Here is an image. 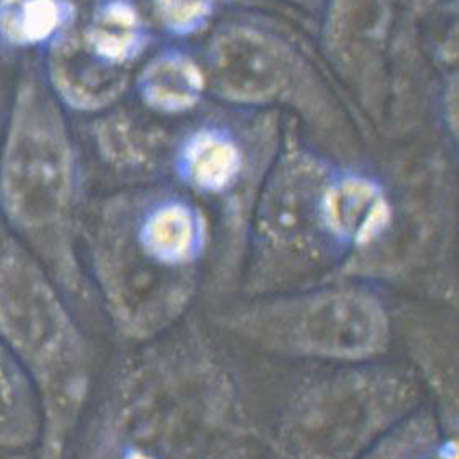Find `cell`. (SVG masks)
I'll return each instance as SVG.
<instances>
[{
	"label": "cell",
	"mask_w": 459,
	"mask_h": 459,
	"mask_svg": "<svg viewBox=\"0 0 459 459\" xmlns=\"http://www.w3.org/2000/svg\"><path fill=\"white\" fill-rule=\"evenodd\" d=\"M206 246L204 212L180 192L135 188L104 200L90 260L119 333L148 341L169 330L195 298Z\"/></svg>",
	"instance_id": "6da1fadb"
},
{
	"label": "cell",
	"mask_w": 459,
	"mask_h": 459,
	"mask_svg": "<svg viewBox=\"0 0 459 459\" xmlns=\"http://www.w3.org/2000/svg\"><path fill=\"white\" fill-rule=\"evenodd\" d=\"M82 168L62 104L43 70L25 67L0 150V216L65 298L86 296L77 252Z\"/></svg>",
	"instance_id": "7a4b0ae2"
},
{
	"label": "cell",
	"mask_w": 459,
	"mask_h": 459,
	"mask_svg": "<svg viewBox=\"0 0 459 459\" xmlns=\"http://www.w3.org/2000/svg\"><path fill=\"white\" fill-rule=\"evenodd\" d=\"M0 342L43 412L41 459H60L90 392L85 338L51 274L0 226Z\"/></svg>",
	"instance_id": "3957f363"
},
{
	"label": "cell",
	"mask_w": 459,
	"mask_h": 459,
	"mask_svg": "<svg viewBox=\"0 0 459 459\" xmlns=\"http://www.w3.org/2000/svg\"><path fill=\"white\" fill-rule=\"evenodd\" d=\"M416 404L406 375L360 367L312 383L292 398L282 417V459H359Z\"/></svg>",
	"instance_id": "277c9868"
},
{
	"label": "cell",
	"mask_w": 459,
	"mask_h": 459,
	"mask_svg": "<svg viewBox=\"0 0 459 459\" xmlns=\"http://www.w3.org/2000/svg\"><path fill=\"white\" fill-rule=\"evenodd\" d=\"M230 330L258 348L290 358L359 364L390 342V320L378 299L354 288H330L247 307Z\"/></svg>",
	"instance_id": "5b68a950"
},
{
	"label": "cell",
	"mask_w": 459,
	"mask_h": 459,
	"mask_svg": "<svg viewBox=\"0 0 459 459\" xmlns=\"http://www.w3.org/2000/svg\"><path fill=\"white\" fill-rule=\"evenodd\" d=\"M67 28L46 48L44 78L64 109L98 114L126 93L152 43L135 0H77Z\"/></svg>",
	"instance_id": "8992f818"
},
{
	"label": "cell",
	"mask_w": 459,
	"mask_h": 459,
	"mask_svg": "<svg viewBox=\"0 0 459 459\" xmlns=\"http://www.w3.org/2000/svg\"><path fill=\"white\" fill-rule=\"evenodd\" d=\"M206 82L218 98L262 106L290 94L298 64L290 48L250 26H228L214 34L206 51Z\"/></svg>",
	"instance_id": "52a82bcc"
},
{
	"label": "cell",
	"mask_w": 459,
	"mask_h": 459,
	"mask_svg": "<svg viewBox=\"0 0 459 459\" xmlns=\"http://www.w3.org/2000/svg\"><path fill=\"white\" fill-rule=\"evenodd\" d=\"M390 198L375 179L360 174L330 176L320 200L325 238L342 248H359L382 238L392 222Z\"/></svg>",
	"instance_id": "ba28073f"
},
{
	"label": "cell",
	"mask_w": 459,
	"mask_h": 459,
	"mask_svg": "<svg viewBox=\"0 0 459 459\" xmlns=\"http://www.w3.org/2000/svg\"><path fill=\"white\" fill-rule=\"evenodd\" d=\"M246 158L228 130L202 126L180 140L172 169L182 186L200 195H222L238 186Z\"/></svg>",
	"instance_id": "9c48e42d"
},
{
	"label": "cell",
	"mask_w": 459,
	"mask_h": 459,
	"mask_svg": "<svg viewBox=\"0 0 459 459\" xmlns=\"http://www.w3.org/2000/svg\"><path fill=\"white\" fill-rule=\"evenodd\" d=\"M208 88L204 68L187 52L164 49L136 74L135 90L150 111L182 116L194 111Z\"/></svg>",
	"instance_id": "30bf717a"
},
{
	"label": "cell",
	"mask_w": 459,
	"mask_h": 459,
	"mask_svg": "<svg viewBox=\"0 0 459 459\" xmlns=\"http://www.w3.org/2000/svg\"><path fill=\"white\" fill-rule=\"evenodd\" d=\"M43 435V412L33 385L0 342V448L28 446Z\"/></svg>",
	"instance_id": "8fae6325"
},
{
	"label": "cell",
	"mask_w": 459,
	"mask_h": 459,
	"mask_svg": "<svg viewBox=\"0 0 459 459\" xmlns=\"http://www.w3.org/2000/svg\"><path fill=\"white\" fill-rule=\"evenodd\" d=\"M74 13V0H0V43L20 51L46 49Z\"/></svg>",
	"instance_id": "7c38bea8"
},
{
	"label": "cell",
	"mask_w": 459,
	"mask_h": 459,
	"mask_svg": "<svg viewBox=\"0 0 459 459\" xmlns=\"http://www.w3.org/2000/svg\"><path fill=\"white\" fill-rule=\"evenodd\" d=\"M392 0H330L326 36L334 51L351 56L386 33Z\"/></svg>",
	"instance_id": "4fadbf2b"
},
{
	"label": "cell",
	"mask_w": 459,
	"mask_h": 459,
	"mask_svg": "<svg viewBox=\"0 0 459 459\" xmlns=\"http://www.w3.org/2000/svg\"><path fill=\"white\" fill-rule=\"evenodd\" d=\"M359 459H456V442L443 437L434 416L412 411Z\"/></svg>",
	"instance_id": "5bb4252c"
},
{
	"label": "cell",
	"mask_w": 459,
	"mask_h": 459,
	"mask_svg": "<svg viewBox=\"0 0 459 459\" xmlns=\"http://www.w3.org/2000/svg\"><path fill=\"white\" fill-rule=\"evenodd\" d=\"M94 142L102 160L119 169L152 168L158 143L142 126L120 114H112L94 124Z\"/></svg>",
	"instance_id": "9a60e30c"
},
{
	"label": "cell",
	"mask_w": 459,
	"mask_h": 459,
	"mask_svg": "<svg viewBox=\"0 0 459 459\" xmlns=\"http://www.w3.org/2000/svg\"><path fill=\"white\" fill-rule=\"evenodd\" d=\"M154 17L166 33L188 38L212 20L216 0H150Z\"/></svg>",
	"instance_id": "2e32d148"
},
{
	"label": "cell",
	"mask_w": 459,
	"mask_h": 459,
	"mask_svg": "<svg viewBox=\"0 0 459 459\" xmlns=\"http://www.w3.org/2000/svg\"><path fill=\"white\" fill-rule=\"evenodd\" d=\"M9 104L5 100V94L0 88V150H2V142H4V134H5V126H7V116H9Z\"/></svg>",
	"instance_id": "e0dca14e"
}]
</instances>
